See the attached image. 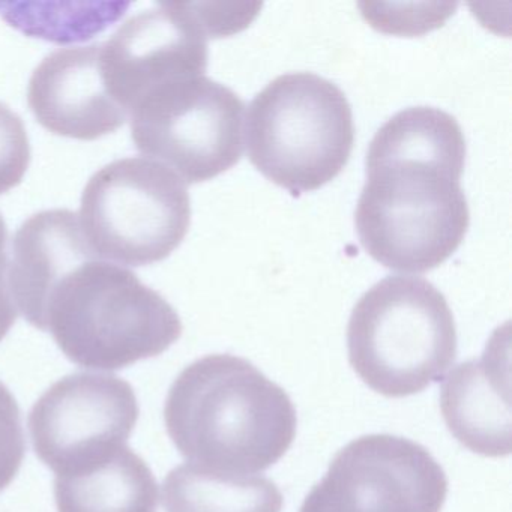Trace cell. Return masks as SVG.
I'll return each mask as SVG.
<instances>
[{"instance_id":"obj_1","label":"cell","mask_w":512,"mask_h":512,"mask_svg":"<svg viewBox=\"0 0 512 512\" xmlns=\"http://www.w3.org/2000/svg\"><path fill=\"white\" fill-rule=\"evenodd\" d=\"M464 161L463 130L443 110L409 107L377 131L355 212L359 241L376 262L424 274L457 251L470 224Z\"/></svg>"},{"instance_id":"obj_2","label":"cell","mask_w":512,"mask_h":512,"mask_svg":"<svg viewBox=\"0 0 512 512\" xmlns=\"http://www.w3.org/2000/svg\"><path fill=\"white\" fill-rule=\"evenodd\" d=\"M164 421L188 463L227 475L274 466L298 427L287 392L247 359L227 353L197 359L176 377Z\"/></svg>"},{"instance_id":"obj_3","label":"cell","mask_w":512,"mask_h":512,"mask_svg":"<svg viewBox=\"0 0 512 512\" xmlns=\"http://www.w3.org/2000/svg\"><path fill=\"white\" fill-rule=\"evenodd\" d=\"M41 331L50 332L74 364L113 371L166 352L181 337L182 322L136 274L94 259L53 289Z\"/></svg>"},{"instance_id":"obj_4","label":"cell","mask_w":512,"mask_h":512,"mask_svg":"<svg viewBox=\"0 0 512 512\" xmlns=\"http://www.w3.org/2000/svg\"><path fill=\"white\" fill-rule=\"evenodd\" d=\"M457 328L445 296L421 277L389 275L353 308L349 362L377 394L403 398L437 382L457 358Z\"/></svg>"},{"instance_id":"obj_5","label":"cell","mask_w":512,"mask_h":512,"mask_svg":"<svg viewBox=\"0 0 512 512\" xmlns=\"http://www.w3.org/2000/svg\"><path fill=\"white\" fill-rule=\"evenodd\" d=\"M251 164L295 194L319 190L349 163L355 143L352 107L334 83L289 73L254 97L244 121Z\"/></svg>"},{"instance_id":"obj_6","label":"cell","mask_w":512,"mask_h":512,"mask_svg":"<svg viewBox=\"0 0 512 512\" xmlns=\"http://www.w3.org/2000/svg\"><path fill=\"white\" fill-rule=\"evenodd\" d=\"M79 220L101 259L152 265L167 259L187 236L190 194L169 167L148 158H125L92 176Z\"/></svg>"},{"instance_id":"obj_7","label":"cell","mask_w":512,"mask_h":512,"mask_svg":"<svg viewBox=\"0 0 512 512\" xmlns=\"http://www.w3.org/2000/svg\"><path fill=\"white\" fill-rule=\"evenodd\" d=\"M245 104L206 76L173 80L149 92L130 113L131 136L146 157L185 184L217 178L244 152Z\"/></svg>"},{"instance_id":"obj_8","label":"cell","mask_w":512,"mask_h":512,"mask_svg":"<svg viewBox=\"0 0 512 512\" xmlns=\"http://www.w3.org/2000/svg\"><path fill=\"white\" fill-rule=\"evenodd\" d=\"M448 478L427 448L368 434L337 452L299 512H440Z\"/></svg>"},{"instance_id":"obj_9","label":"cell","mask_w":512,"mask_h":512,"mask_svg":"<svg viewBox=\"0 0 512 512\" xmlns=\"http://www.w3.org/2000/svg\"><path fill=\"white\" fill-rule=\"evenodd\" d=\"M139 415L130 383L113 374L76 373L41 395L29 431L37 457L62 475L127 446Z\"/></svg>"},{"instance_id":"obj_10","label":"cell","mask_w":512,"mask_h":512,"mask_svg":"<svg viewBox=\"0 0 512 512\" xmlns=\"http://www.w3.org/2000/svg\"><path fill=\"white\" fill-rule=\"evenodd\" d=\"M206 4L166 2L128 20L103 44V71L112 97L127 112L173 80L205 76L209 35H221Z\"/></svg>"},{"instance_id":"obj_11","label":"cell","mask_w":512,"mask_h":512,"mask_svg":"<svg viewBox=\"0 0 512 512\" xmlns=\"http://www.w3.org/2000/svg\"><path fill=\"white\" fill-rule=\"evenodd\" d=\"M28 101L44 128L70 139H100L128 119L107 88L103 44L47 56L32 74Z\"/></svg>"},{"instance_id":"obj_12","label":"cell","mask_w":512,"mask_h":512,"mask_svg":"<svg viewBox=\"0 0 512 512\" xmlns=\"http://www.w3.org/2000/svg\"><path fill=\"white\" fill-rule=\"evenodd\" d=\"M440 410L452 436L484 457L512 449L509 341L497 331L481 358L457 365L440 386Z\"/></svg>"},{"instance_id":"obj_13","label":"cell","mask_w":512,"mask_h":512,"mask_svg":"<svg viewBox=\"0 0 512 512\" xmlns=\"http://www.w3.org/2000/svg\"><path fill=\"white\" fill-rule=\"evenodd\" d=\"M101 259L89 245L79 215L67 209L44 211L29 218L14 238L8 284L17 311L35 328L59 281L77 266Z\"/></svg>"},{"instance_id":"obj_14","label":"cell","mask_w":512,"mask_h":512,"mask_svg":"<svg viewBox=\"0 0 512 512\" xmlns=\"http://www.w3.org/2000/svg\"><path fill=\"white\" fill-rule=\"evenodd\" d=\"M58 512H157L158 484L151 467L128 448L56 475Z\"/></svg>"},{"instance_id":"obj_15","label":"cell","mask_w":512,"mask_h":512,"mask_svg":"<svg viewBox=\"0 0 512 512\" xmlns=\"http://www.w3.org/2000/svg\"><path fill=\"white\" fill-rule=\"evenodd\" d=\"M166 512H281L284 497L265 476L227 475L181 464L163 482Z\"/></svg>"},{"instance_id":"obj_16","label":"cell","mask_w":512,"mask_h":512,"mask_svg":"<svg viewBox=\"0 0 512 512\" xmlns=\"http://www.w3.org/2000/svg\"><path fill=\"white\" fill-rule=\"evenodd\" d=\"M130 2H0L13 28L53 43L85 41L124 17Z\"/></svg>"},{"instance_id":"obj_17","label":"cell","mask_w":512,"mask_h":512,"mask_svg":"<svg viewBox=\"0 0 512 512\" xmlns=\"http://www.w3.org/2000/svg\"><path fill=\"white\" fill-rule=\"evenodd\" d=\"M31 161V146L22 119L0 103V194L22 182Z\"/></svg>"},{"instance_id":"obj_18","label":"cell","mask_w":512,"mask_h":512,"mask_svg":"<svg viewBox=\"0 0 512 512\" xmlns=\"http://www.w3.org/2000/svg\"><path fill=\"white\" fill-rule=\"evenodd\" d=\"M26 454L22 413L10 389L0 382V491L16 478Z\"/></svg>"}]
</instances>
